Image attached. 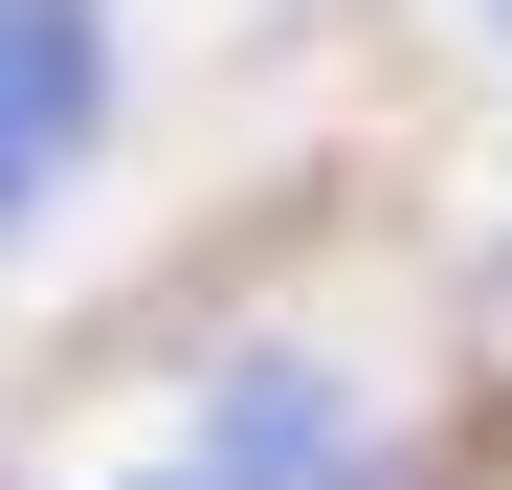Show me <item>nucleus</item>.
Segmentation results:
<instances>
[{
  "label": "nucleus",
  "mask_w": 512,
  "mask_h": 490,
  "mask_svg": "<svg viewBox=\"0 0 512 490\" xmlns=\"http://www.w3.org/2000/svg\"><path fill=\"white\" fill-rule=\"evenodd\" d=\"M112 90H134V23H112V0H0V245L112 156Z\"/></svg>",
  "instance_id": "nucleus-1"
},
{
  "label": "nucleus",
  "mask_w": 512,
  "mask_h": 490,
  "mask_svg": "<svg viewBox=\"0 0 512 490\" xmlns=\"http://www.w3.org/2000/svg\"><path fill=\"white\" fill-rule=\"evenodd\" d=\"M223 490H357L379 468V424H357V379H334V357H290V335H245L223 379H201V424H179Z\"/></svg>",
  "instance_id": "nucleus-2"
},
{
  "label": "nucleus",
  "mask_w": 512,
  "mask_h": 490,
  "mask_svg": "<svg viewBox=\"0 0 512 490\" xmlns=\"http://www.w3.org/2000/svg\"><path fill=\"white\" fill-rule=\"evenodd\" d=\"M112 490H223V468H201V446H156V468H112Z\"/></svg>",
  "instance_id": "nucleus-3"
},
{
  "label": "nucleus",
  "mask_w": 512,
  "mask_h": 490,
  "mask_svg": "<svg viewBox=\"0 0 512 490\" xmlns=\"http://www.w3.org/2000/svg\"><path fill=\"white\" fill-rule=\"evenodd\" d=\"M468 23H490V45H512V0H468Z\"/></svg>",
  "instance_id": "nucleus-4"
}]
</instances>
